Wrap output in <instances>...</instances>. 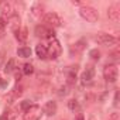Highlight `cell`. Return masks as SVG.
Masks as SVG:
<instances>
[{
    "label": "cell",
    "mask_w": 120,
    "mask_h": 120,
    "mask_svg": "<svg viewBox=\"0 0 120 120\" xmlns=\"http://www.w3.org/2000/svg\"><path fill=\"white\" fill-rule=\"evenodd\" d=\"M11 90H13V93L16 95V98H17V99H19V98L23 95V86H21V85H16V86L11 89Z\"/></svg>",
    "instance_id": "cb8c5ba5"
},
{
    "label": "cell",
    "mask_w": 120,
    "mask_h": 120,
    "mask_svg": "<svg viewBox=\"0 0 120 120\" xmlns=\"http://www.w3.org/2000/svg\"><path fill=\"white\" fill-rule=\"evenodd\" d=\"M42 116V109L38 105H31L23 114V120H40Z\"/></svg>",
    "instance_id": "5b68a950"
},
{
    "label": "cell",
    "mask_w": 120,
    "mask_h": 120,
    "mask_svg": "<svg viewBox=\"0 0 120 120\" xmlns=\"http://www.w3.org/2000/svg\"><path fill=\"white\" fill-rule=\"evenodd\" d=\"M3 61H4V59H3V56H0V69H2V65H3Z\"/></svg>",
    "instance_id": "d6a6232c"
},
{
    "label": "cell",
    "mask_w": 120,
    "mask_h": 120,
    "mask_svg": "<svg viewBox=\"0 0 120 120\" xmlns=\"http://www.w3.org/2000/svg\"><path fill=\"white\" fill-rule=\"evenodd\" d=\"M79 16L86 20L88 23H96L99 20V13L96 9L90 7V6H81L79 7Z\"/></svg>",
    "instance_id": "7a4b0ae2"
},
{
    "label": "cell",
    "mask_w": 120,
    "mask_h": 120,
    "mask_svg": "<svg viewBox=\"0 0 120 120\" xmlns=\"http://www.w3.org/2000/svg\"><path fill=\"white\" fill-rule=\"evenodd\" d=\"M21 74H23V75H27V76L33 75V74H34V67H33V64L26 62V64L23 65V68H21Z\"/></svg>",
    "instance_id": "ac0fdd59"
},
{
    "label": "cell",
    "mask_w": 120,
    "mask_h": 120,
    "mask_svg": "<svg viewBox=\"0 0 120 120\" xmlns=\"http://www.w3.org/2000/svg\"><path fill=\"white\" fill-rule=\"evenodd\" d=\"M14 67H16V61H14V59L13 58H10L9 59V61L4 64V72L6 74H11V72H14Z\"/></svg>",
    "instance_id": "d6986e66"
},
{
    "label": "cell",
    "mask_w": 120,
    "mask_h": 120,
    "mask_svg": "<svg viewBox=\"0 0 120 120\" xmlns=\"http://www.w3.org/2000/svg\"><path fill=\"white\" fill-rule=\"evenodd\" d=\"M95 79V68L93 67H86V69L81 75V82L83 85H90Z\"/></svg>",
    "instance_id": "9c48e42d"
},
{
    "label": "cell",
    "mask_w": 120,
    "mask_h": 120,
    "mask_svg": "<svg viewBox=\"0 0 120 120\" xmlns=\"http://www.w3.org/2000/svg\"><path fill=\"white\" fill-rule=\"evenodd\" d=\"M0 120H9V112H4L2 116H0Z\"/></svg>",
    "instance_id": "f546056e"
},
{
    "label": "cell",
    "mask_w": 120,
    "mask_h": 120,
    "mask_svg": "<svg viewBox=\"0 0 120 120\" xmlns=\"http://www.w3.org/2000/svg\"><path fill=\"white\" fill-rule=\"evenodd\" d=\"M110 58L113 59V61H117V59H119V51L112 52V54H110Z\"/></svg>",
    "instance_id": "83f0119b"
},
{
    "label": "cell",
    "mask_w": 120,
    "mask_h": 120,
    "mask_svg": "<svg viewBox=\"0 0 120 120\" xmlns=\"http://www.w3.org/2000/svg\"><path fill=\"white\" fill-rule=\"evenodd\" d=\"M17 55L20 58H30L31 56V49L28 47H20L17 49Z\"/></svg>",
    "instance_id": "e0dca14e"
},
{
    "label": "cell",
    "mask_w": 120,
    "mask_h": 120,
    "mask_svg": "<svg viewBox=\"0 0 120 120\" xmlns=\"http://www.w3.org/2000/svg\"><path fill=\"white\" fill-rule=\"evenodd\" d=\"M103 78L109 83H114L119 78V69L114 64H107L103 68Z\"/></svg>",
    "instance_id": "277c9868"
},
{
    "label": "cell",
    "mask_w": 120,
    "mask_h": 120,
    "mask_svg": "<svg viewBox=\"0 0 120 120\" xmlns=\"http://www.w3.org/2000/svg\"><path fill=\"white\" fill-rule=\"evenodd\" d=\"M114 106H119V90H116L114 93Z\"/></svg>",
    "instance_id": "f1b7e54d"
},
{
    "label": "cell",
    "mask_w": 120,
    "mask_h": 120,
    "mask_svg": "<svg viewBox=\"0 0 120 120\" xmlns=\"http://www.w3.org/2000/svg\"><path fill=\"white\" fill-rule=\"evenodd\" d=\"M16 34V38H17V41L19 42H26L27 41V38H28V30L26 28V27H21L17 33H14Z\"/></svg>",
    "instance_id": "9a60e30c"
},
{
    "label": "cell",
    "mask_w": 120,
    "mask_h": 120,
    "mask_svg": "<svg viewBox=\"0 0 120 120\" xmlns=\"http://www.w3.org/2000/svg\"><path fill=\"white\" fill-rule=\"evenodd\" d=\"M85 48H86V40H85V38H81V40H78L75 44L71 45L69 51H71V54L74 55V54H81Z\"/></svg>",
    "instance_id": "7c38bea8"
},
{
    "label": "cell",
    "mask_w": 120,
    "mask_h": 120,
    "mask_svg": "<svg viewBox=\"0 0 120 120\" xmlns=\"http://www.w3.org/2000/svg\"><path fill=\"white\" fill-rule=\"evenodd\" d=\"M68 89H69V86H68V85H65V86H62L61 89H59V92H58V95H59V96H65V95H67V93L69 92Z\"/></svg>",
    "instance_id": "484cf974"
},
{
    "label": "cell",
    "mask_w": 120,
    "mask_h": 120,
    "mask_svg": "<svg viewBox=\"0 0 120 120\" xmlns=\"http://www.w3.org/2000/svg\"><path fill=\"white\" fill-rule=\"evenodd\" d=\"M44 26H47V27H49V28H55V27H61L62 26V19L61 17H59L56 13H47L45 16H44Z\"/></svg>",
    "instance_id": "8992f818"
},
{
    "label": "cell",
    "mask_w": 120,
    "mask_h": 120,
    "mask_svg": "<svg viewBox=\"0 0 120 120\" xmlns=\"http://www.w3.org/2000/svg\"><path fill=\"white\" fill-rule=\"evenodd\" d=\"M35 35L37 37H41V38H47V40H51V38H55V33L52 28L47 27V26H37L35 30H34Z\"/></svg>",
    "instance_id": "52a82bcc"
},
{
    "label": "cell",
    "mask_w": 120,
    "mask_h": 120,
    "mask_svg": "<svg viewBox=\"0 0 120 120\" xmlns=\"http://www.w3.org/2000/svg\"><path fill=\"white\" fill-rule=\"evenodd\" d=\"M16 99H17V98H16V95L13 93V90H10V92H9V93L6 95V102H7L9 105H11V103H13V102L16 100Z\"/></svg>",
    "instance_id": "d4e9b609"
},
{
    "label": "cell",
    "mask_w": 120,
    "mask_h": 120,
    "mask_svg": "<svg viewBox=\"0 0 120 120\" xmlns=\"http://www.w3.org/2000/svg\"><path fill=\"white\" fill-rule=\"evenodd\" d=\"M89 56L93 59V61H99V59H100V51L99 49H90L89 51Z\"/></svg>",
    "instance_id": "603a6c76"
},
{
    "label": "cell",
    "mask_w": 120,
    "mask_h": 120,
    "mask_svg": "<svg viewBox=\"0 0 120 120\" xmlns=\"http://www.w3.org/2000/svg\"><path fill=\"white\" fill-rule=\"evenodd\" d=\"M31 14H33L34 17H40V16L42 14V6H41V4H34V6L31 7Z\"/></svg>",
    "instance_id": "ffe728a7"
},
{
    "label": "cell",
    "mask_w": 120,
    "mask_h": 120,
    "mask_svg": "<svg viewBox=\"0 0 120 120\" xmlns=\"http://www.w3.org/2000/svg\"><path fill=\"white\" fill-rule=\"evenodd\" d=\"M68 107H69V110H72V112H78L81 107H79V102L76 100V99H71L69 102H68Z\"/></svg>",
    "instance_id": "7402d4cb"
},
{
    "label": "cell",
    "mask_w": 120,
    "mask_h": 120,
    "mask_svg": "<svg viewBox=\"0 0 120 120\" xmlns=\"http://www.w3.org/2000/svg\"><path fill=\"white\" fill-rule=\"evenodd\" d=\"M20 21H21V20H20V16L16 14V13L9 17V23H7V24H9V27H10V30H11L13 33H17V31L21 28V27H20Z\"/></svg>",
    "instance_id": "8fae6325"
},
{
    "label": "cell",
    "mask_w": 120,
    "mask_h": 120,
    "mask_svg": "<svg viewBox=\"0 0 120 120\" xmlns=\"http://www.w3.org/2000/svg\"><path fill=\"white\" fill-rule=\"evenodd\" d=\"M107 17L113 23H117L120 20V4L119 3H113L112 6H109V9H107Z\"/></svg>",
    "instance_id": "ba28073f"
},
{
    "label": "cell",
    "mask_w": 120,
    "mask_h": 120,
    "mask_svg": "<svg viewBox=\"0 0 120 120\" xmlns=\"http://www.w3.org/2000/svg\"><path fill=\"white\" fill-rule=\"evenodd\" d=\"M47 47V58L49 59H56L62 52V48H61V44L56 38H51L48 40V44H45Z\"/></svg>",
    "instance_id": "6da1fadb"
},
{
    "label": "cell",
    "mask_w": 120,
    "mask_h": 120,
    "mask_svg": "<svg viewBox=\"0 0 120 120\" xmlns=\"http://www.w3.org/2000/svg\"><path fill=\"white\" fill-rule=\"evenodd\" d=\"M76 120H85V117H83V114H82V113H79V114L76 116Z\"/></svg>",
    "instance_id": "4dcf8cb0"
},
{
    "label": "cell",
    "mask_w": 120,
    "mask_h": 120,
    "mask_svg": "<svg viewBox=\"0 0 120 120\" xmlns=\"http://www.w3.org/2000/svg\"><path fill=\"white\" fill-rule=\"evenodd\" d=\"M93 40H95L98 44L105 45V47H114V45H117V42H119V40H117L116 37H113L112 34H107V33H98V34L93 37Z\"/></svg>",
    "instance_id": "3957f363"
},
{
    "label": "cell",
    "mask_w": 120,
    "mask_h": 120,
    "mask_svg": "<svg viewBox=\"0 0 120 120\" xmlns=\"http://www.w3.org/2000/svg\"><path fill=\"white\" fill-rule=\"evenodd\" d=\"M6 27H7V20H6L4 17H0V38L4 37Z\"/></svg>",
    "instance_id": "44dd1931"
},
{
    "label": "cell",
    "mask_w": 120,
    "mask_h": 120,
    "mask_svg": "<svg viewBox=\"0 0 120 120\" xmlns=\"http://www.w3.org/2000/svg\"><path fill=\"white\" fill-rule=\"evenodd\" d=\"M76 74H78V65H72L67 68V85L71 86L76 81Z\"/></svg>",
    "instance_id": "30bf717a"
},
{
    "label": "cell",
    "mask_w": 120,
    "mask_h": 120,
    "mask_svg": "<svg viewBox=\"0 0 120 120\" xmlns=\"http://www.w3.org/2000/svg\"><path fill=\"white\" fill-rule=\"evenodd\" d=\"M31 105H33V103H31L30 100H24V102H21V109H23V110L26 112V110H27V109H28V107L31 106Z\"/></svg>",
    "instance_id": "4316f807"
},
{
    "label": "cell",
    "mask_w": 120,
    "mask_h": 120,
    "mask_svg": "<svg viewBox=\"0 0 120 120\" xmlns=\"http://www.w3.org/2000/svg\"><path fill=\"white\" fill-rule=\"evenodd\" d=\"M35 54H37V56L40 59H45L47 58V47H45V44H38L35 47Z\"/></svg>",
    "instance_id": "2e32d148"
},
{
    "label": "cell",
    "mask_w": 120,
    "mask_h": 120,
    "mask_svg": "<svg viewBox=\"0 0 120 120\" xmlns=\"http://www.w3.org/2000/svg\"><path fill=\"white\" fill-rule=\"evenodd\" d=\"M56 110H58V106H56V102L54 100H48L42 107V113H45L47 116H54Z\"/></svg>",
    "instance_id": "4fadbf2b"
},
{
    "label": "cell",
    "mask_w": 120,
    "mask_h": 120,
    "mask_svg": "<svg viewBox=\"0 0 120 120\" xmlns=\"http://www.w3.org/2000/svg\"><path fill=\"white\" fill-rule=\"evenodd\" d=\"M0 10H2L4 19H6V16L10 17V16L14 14V13H13V6H11L10 2H2V3H0Z\"/></svg>",
    "instance_id": "5bb4252c"
},
{
    "label": "cell",
    "mask_w": 120,
    "mask_h": 120,
    "mask_svg": "<svg viewBox=\"0 0 120 120\" xmlns=\"http://www.w3.org/2000/svg\"><path fill=\"white\" fill-rule=\"evenodd\" d=\"M20 78H21V72H16V79L20 81Z\"/></svg>",
    "instance_id": "1f68e13d"
}]
</instances>
